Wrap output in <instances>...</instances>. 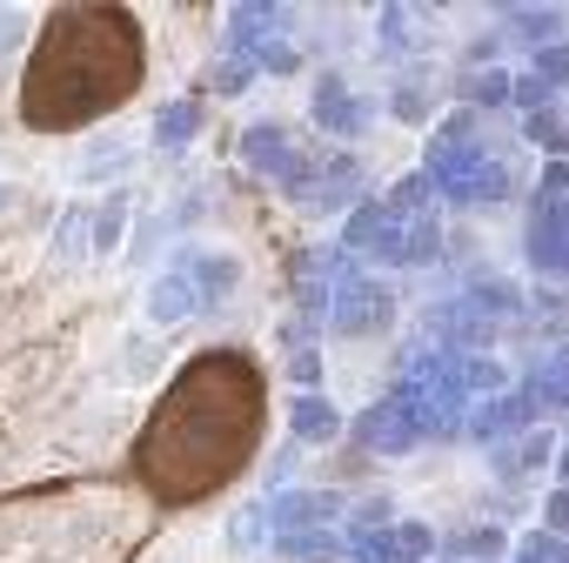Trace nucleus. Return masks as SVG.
Wrapping results in <instances>:
<instances>
[{"mask_svg":"<svg viewBox=\"0 0 569 563\" xmlns=\"http://www.w3.org/2000/svg\"><path fill=\"white\" fill-rule=\"evenodd\" d=\"M0 201H8V175H0Z\"/></svg>","mask_w":569,"mask_h":563,"instance_id":"f03ea898","label":"nucleus"},{"mask_svg":"<svg viewBox=\"0 0 569 563\" xmlns=\"http://www.w3.org/2000/svg\"><path fill=\"white\" fill-rule=\"evenodd\" d=\"M201 303H208V296H201V282H194V268H188V261H174L168 275H154V282H148V323H154V329L188 323Z\"/></svg>","mask_w":569,"mask_h":563,"instance_id":"f257e3e1","label":"nucleus"}]
</instances>
